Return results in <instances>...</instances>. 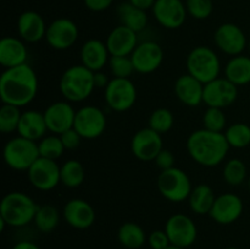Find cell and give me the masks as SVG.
Wrapping results in <instances>:
<instances>
[{"mask_svg": "<svg viewBox=\"0 0 250 249\" xmlns=\"http://www.w3.org/2000/svg\"><path fill=\"white\" fill-rule=\"evenodd\" d=\"M39 81L36 71L28 65L5 68L0 76V98L2 104L23 107L38 94Z\"/></svg>", "mask_w": 250, "mask_h": 249, "instance_id": "6da1fadb", "label": "cell"}, {"mask_svg": "<svg viewBox=\"0 0 250 249\" xmlns=\"http://www.w3.org/2000/svg\"><path fill=\"white\" fill-rule=\"evenodd\" d=\"M186 145L190 158L205 167L219 166L225 160L229 149L224 133L205 128L192 132Z\"/></svg>", "mask_w": 250, "mask_h": 249, "instance_id": "7a4b0ae2", "label": "cell"}, {"mask_svg": "<svg viewBox=\"0 0 250 249\" xmlns=\"http://www.w3.org/2000/svg\"><path fill=\"white\" fill-rule=\"evenodd\" d=\"M59 88L62 97L67 102H83L88 99L95 89L94 72L82 63L70 66L61 76Z\"/></svg>", "mask_w": 250, "mask_h": 249, "instance_id": "3957f363", "label": "cell"}, {"mask_svg": "<svg viewBox=\"0 0 250 249\" xmlns=\"http://www.w3.org/2000/svg\"><path fill=\"white\" fill-rule=\"evenodd\" d=\"M38 210V205L23 192H10L0 203V219L7 226L23 227L32 222Z\"/></svg>", "mask_w": 250, "mask_h": 249, "instance_id": "277c9868", "label": "cell"}, {"mask_svg": "<svg viewBox=\"0 0 250 249\" xmlns=\"http://www.w3.org/2000/svg\"><path fill=\"white\" fill-rule=\"evenodd\" d=\"M187 73L207 84L220 77L221 61L214 49L209 46H195L187 56Z\"/></svg>", "mask_w": 250, "mask_h": 249, "instance_id": "5b68a950", "label": "cell"}, {"mask_svg": "<svg viewBox=\"0 0 250 249\" xmlns=\"http://www.w3.org/2000/svg\"><path fill=\"white\" fill-rule=\"evenodd\" d=\"M4 161L15 171H28L39 158L38 142L17 136L6 142L4 146Z\"/></svg>", "mask_w": 250, "mask_h": 249, "instance_id": "8992f818", "label": "cell"}, {"mask_svg": "<svg viewBox=\"0 0 250 249\" xmlns=\"http://www.w3.org/2000/svg\"><path fill=\"white\" fill-rule=\"evenodd\" d=\"M156 186L165 199L172 203L185 202L192 192V182L187 173L178 167L163 170L158 176Z\"/></svg>", "mask_w": 250, "mask_h": 249, "instance_id": "52a82bcc", "label": "cell"}, {"mask_svg": "<svg viewBox=\"0 0 250 249\" xmlns=\"http://www.w3.org/2000/svg\"><path fill=\"white\" fill-rule=\"evenodd\" d=\"M104 92L107 106L116 112L127 111L137 102V88L131 78L114 77Z\"/></svg>", "mask_w": 250, "mask_h": 249, "instance_id": "ba28073f", "label": "cell"}, {"mask_svg": "<svg viewBox=\"0 0 250 249\" xmlns=\"http://www.w3.org/2000/svg\"><path fill=\"white\" fill-rule=\"evenodd\" d=\"M106 126V115L94 105H85L76 111L73 128L83 139L98 138L104 133Z\"/></svg>", "mask_w": 250, "mask_h": 249, "instance_id": "9c48e42d", "label": "cell"}, {"mask_svg": "<svg viewBox=\"0 0 250 249\" xmlns=\"http://www.w3.org/2000/svg\"><path fill=\"white\" fill-rule=\"evenodd\" d=\"M27 176L36 189L49 192L60 183V166L56 160L39 156L28 168Z\"/></svg>", "mask_w": 250, "mask_h": 249, "instance_id": "30bf717a", "label": "cell"}, {"mask_svg": "<svg viewBox=\"0 0 250 249\" xmlns=\"http://www.w3.org/2000/svg\"><path fill=\"white\" fill-rule=\"evenodd\" d=\"M238 98V87L229 82L227 78H216L204 84L203 103L208 107L225 109L236 103Z\"/></svg>", "mask_w": 250, "mask_h": 249, "instance_id": "8fae6325", "label": "cell"}, {"mask_svg": "<svg viewBox=\"0 0 250 249\" xmlns=\"http://www.w3.org/2000/svg\"><path fill=\"white\" fill-rule=\"evenodd\" d=\"M165 232L172 246L183 249L192 246L198 236L197 225L185 214H175L168 217L165 224Z\"/></svg>", "mask_w": 250, "mask_h": 249, "instance_id": "7c38bea8", "label": "cell"}, {"mask_svg": "<svg viewBox=\"0 0 250 249\" xmlns=\"http://www.w3.org/2000/svg\"><path fill=\"white\" fill-rule=\"evenodd\" d=\"M214 42L222 53L229 56L241 55L248 46L243 29L232 22L220 24L214 33Z\"/></svg>", "mask_w": 250, "mask_h": 249, "instance_id": "4fadbf2b", "label": "cell"}, {"mask_svg": "<svg viewBox=\"0 0 250 249\" xmlns=\"http://www.w3.org/2000/svg\"><path fill=\"white\" fill-rule=\"evenodd\" d=\"M78 36L77 24L67 17H60L48 26L45 41L55 50H67L77 42Z\"/></svg>", "mask_w": 250, "mask_h": 249, "instance_id": "5bb4252c", "label": "cell"}, {"mask_svg": "<svg viewBox=\"0 0 250 249\" xmlns=\"http://www.w3.org/2000/svg\"><path fill=\"white\" fill-rule=\"evenodd\" d=\"M151 11L156 22L166 29L182 27L188 15L182 0H156Z\"/></svg>", "mask_w": 250, "mask_h": 249, "instance_id": "9a60e30c", "label": "cell"}, {"mask_svg": "<svg viewBox=\"0 0 250 249\" xmlns=\"http://www.w3.org/2000/svg\"><path fill=\"white\" fill-rule=\"evenodd\" d=\"M163 149L161 134L150 127L139 129L132 137V154L141 161H154Z\"/></svg>", "mask_w": 250, "mask_h": 249, "instance_id": "2e32d148", "label": "cell"}, {"mask_svg": "<svg viewBox=\"0 0 250 249\" xmlns=\"http://www.w3.org/2000/svg\"><path fill=\"white\" fill-rule=\"evenodd\" d=\"M136 72L142 75L153 73L164 61V50L156 42H142L131 55Z\"/></svg>", "mask_w": 250, "mask_h": 249, "instance_id": "e0dca14e", "label": "cell"}, {"mask_svg": "<svg viewBox=\"0 0 250 249\" xmlns=\"http://www.w3.org/2000/svg\"><path fill=\"white\" fill-rule=\"evenodd\" d=\"M244 210L243 200L234 193L217 195L210 210V217L220 225H229L242 216Z\"/></svg>", "mask_w": 250, "mask_h": 249, "instance_id": "ac0fdd59", "label": "cell"}, {"mask_svg": "<svg viewBox=\"0 0 250 249\" xmlns=\"http://www.w3.org/2000/svg\"><path fill=\"white\" fill-rule=\"evenodd\" d=\"M76 111L70 102L61 100L49 105L44 110V119H45L48 131L53 134H61L67 129L73 128L75 124Z\"/></svg>", "mask_w": 250, "mask_h": 249, "instance_id": "d6986e66", "label": "cell"}, {"mask_svg": "<svg viewBox=\"0 0 250 249\" xmlns=\"http://www.w3.org/2000/svg\"><path fill=\"white\" fill-rule=\"evenodd\" d=\"M62 216L71 227L77 229H87L94 224V208L87 200L75 198L68 200L62 210Z\"/></svg>", "mask_w": 250, "mask_h": 249, "instance_id": "ffe728a7", "label": "cell"}, {"mask_svg": "<svg viewBox=\"0 0 250 249\" xmlns=\"http://www.w3.org/2000/svg\"><path fill=\"white\" fill-rule=\"evenodd\" d=\"M105 44L111 56H131L138 45V33L119 24L107 36Z\"/></svg>", "mask_w": 250, "mask_h": 249, "instance_id": "44dd1931", "label": "cell"}, {"mask_svg": "<svg viewBox=\"0 0 250 249\" xmlns=\"http://www.w3.org/2000/svg\"><path fill=\"white\" fill-rule=\"evenodd\" d=\"M46 26L43 16L33 10L22 12L17 19V32L22 41L27 43H37L45 38Z\"/></svg>", "mask_w": 250, "mask_h": 249, "instance_id": "7402d4cb", "label": "cell"}, {"mask_svg": "<svg viewBox=\"0 0 250 249\" xmlns=\"http://www.w3.org/2000/svg\"><path fill=\"white\" fill-rule=\"evenodd\" d=\"M81 63L93 72L102 71L109 63L110 53L104 42L99 39H88L81 48Z\"/></svg>", "mask_w": 250, "mask_h": 249, "instance_id": "603a6c76", "label": "cell"}, {"mask_svg": "<svg viewBox=\"0 0 250 249\" xmlns=\"http://www.w3.org/2000/svg\"><path fill=\"white\" fill-rule=\"evenodd\" d=\"M28 50L24 41L17 37H4L0 41V65L12 68L27 63Z\"/></svg>", "mask_w": 250, "mask_h": 249, "instance_id": "cb8c5ba5", "label": "cell"}, {"mask_svg": "<svg viewBox=\"0 0 250 249\" xmlns=\"http://www.w3.org/2000/svg\"><path fill=\"white\" fill-rule=\"evenodd\" d=\"M175 94L187 106H199L203 103L204 84L189 73L181 75L175 82Z\"/></svg>", "mask_w": 250, "mask_h": 249, "instance_id": "d4e9b609", "label": "cell"}, {"mask_svg": "<svg viewBox=\"0 0 250 249\" xmlns=\"http://www.w3.org/2000/svg\"><path fill=\"white\" fill-rule=\"evenodd\" d=\"M46 132H48V126L44 119V112L37 111V110H27L22 112L19 128H17L19 136L39 142L43 137L46 136Z\"/></svg>", "mask_w": 250, "mask_h": 249, "instance_id": "484cf974", "label": "cell"}, {"mask_svg": "<svg viewBox=\"0 0 250 249\" xmlns=\"http://www.w3.org/2000/svg\"><path fill=\"white\" fill-rule=\"evenodd\" d=\"M117 17L120 20V24L131 28L132 31L139 32L144 31L148 24V15L144 10L138 9L129 1H124L117 6Z\"/></svg>", "mask_w": 250, "mask_h": 249, "instance_id": "4316f807", "label": "cell"}, {"mask_svg": "<svg viewBox=\"0 0 250 249\" xmlns=\"http://www.w3.org/2000/svg\"><path fill=\"white\" fill-rule=\"evenodd\" d=\"M225 78L236 84L246 85L250 83V56H232L225 66Z\"/></svg>", "mask_w": 250, "mask_h": 249, "instance_id": "83f0119b", "label": "cell"}, {"mask_svg": "<svg viewBox=\"0 0 250 249\" xmlns=\"http://www.w3.org/2000/svg\"><path fill=\"white\" fill-rule=\"evenodd\" d=\"M216 195L210 186L202 183L195 186L188 198V204L190 210L197 215H209L212 205H214Z\"/></svg>", "mask_w": 250, "mask_h": 249, "instance_id": "f1b7e54d", "label": "cell"}, {"mask_svg": "<svg viewBox=\"0 0 250 249\" xmlns=\"http://www.w3.org/2000/svg\"><path fill=\"white\" fill-rule=\"evenodd\" d=\"M117 239L125 248L138 249L146 243V233L136 222H125L119 227Z\"/></svg>", "mask_w": 250, "mask_h": 249, "instance_id": "f546056e", "label": "cell"}, {"mask_svg": "<svg viewBox=\"0 0 250 249\" xmlns=\"http://www.w3.org/2000/svg\"><path fill=\"white\" fill-rule=\"evenodd\" d=\"M84 167L78 160L70 159L60 166V183L66 188L80 187L84 182Z\"/></svg>", "mask_w": 250, "mask_h": 249, "instance_id": "4dcf8cb0", "label": "cell"}, {"mask_svg": "<svg viewBox=\"0 0 250 249\" xmlns=\"http://www.w3.org/2000/svg\"><path fill=\"white\" fill-rule=\"evenodd\" d=\"M37 228L43 233H50L60 222V212L53 205H41L33 220Z\"/></svg>", "mask_w": 250, "mask_h": 249, "instance_id": "1f68e13d", "label": "cell"}, {"mask_svg": "<svg viewBox=\"0 0 250 249\" xmlns=\"http://www.w3.org/2000/svg\"><path fill=\"white\" fill-rule=\"evenodd\" d=\"M229 148L243 149L250 144V126L243 122L231 124L224 132Z\"/></svg>", "mask_w": 250, "mask_h": 249, "instance_id": "d6a6232c", "label": "cell"}, {"mask_svg": "<svg viewBox=\"0 0 250 249\" xmlns=\"http://www.w3.org/2000/svg\"><path fill=\"white\" fill-rule=\"evenodd\" d=\"M38 149L39 155H41L42 158L51 159V160H58L59 158L62 156L63 151L66 150L60 136L53 133L49 134V136L43 137V138L38 142Z\"/></svg>", "mask_w": 250, "mask_h": 249, "instance_id": "836d02e7", "label": "cell"}, {"mask_svg": "<svg viewBox=\"0 0 250 249\" xmlns=\"http://www.w3.org/2000/svg\"><path fill=\"white\" fill-rule=\"evenodd\" d=\"M21 107L14 105L2 104L0 107V132L4 134L17 132L20 120H21Z\"/></svg>", "mask_w": 250, "mask_h": 249, "instance_id": "e575fe53", "label": "cell"}, {"mask_svg": "<svg viewBox=\"0 0 250 249\" xmlns=\"http://www.w3.org/2000/svg\"><path fill=\"white\" fill-rule=\"evenodd\" d=\"M222 176L224 180L229 183V186H241L247 178V166L241 159H231L227 161L222 170Z\"/></svg>", "mask_w": 250, "mask_h": 249, "instance_id": "d590c367", "label": "cell"}, {"mask_svg": "<svg viewBox=\"0 0 250 249\" xmlns=\"http://www.w3.org/2000/svg\"><path fill=\"white\" fill-rule=\"evenodd\" d=\"M175 124V116L172 111L166 107H159L151 112L149 117V127L158 133L164 134L170 131Z\"/></svg>", "mask_w": 250, "mask_h": 249, "instance_id": "8d00e7d4", "label": "cell"}, {"mask_svg": "<svg viewBox=\"0 0 250 249\" xmlns=\"http://www.w3.org/2000/svg\"><path fill=\"white\" fill-rule=\"evenodd\" d=\"M226 115L224 109L219 107H208L203 115V128L212 132H221L224 133V129L226 127Z\"/></svg>", "mask_w": 250, "mask_h": 249, "instance_id": "74e56055", "label": "cell"}, {"mask_svg": "<svg viewBox=\"0 0 250 249\" xmlns=\"http://www.w3.org/2000/svg\"><path fill=\"white\" fill-rule=\"evenodd\" d=\"M109 67L116 78H129L136 72L131 56H110Z\"/></svg>", "mask_w": 250, "mask_h": 249, "instance_id": "f35d334b", "label": "cell"}, {"mask_svg": "<svg viewBox=\"0 0 250 249\" xmlns=\"http://www.w3.org/2000/svg\"><path fill=\"white\" fill-rule=\"evenodd\" d=\"M185 4L188 15L195 20H205L214 12L212 0H185Z\"/></svg>", "mask_w": 250, "mask_h": 249, "instance_id": "ab89813d", "label": "cell"}, {"mask_svg": "<svg viewBox=\"0 0 250 249\" xmlns=\"http://www.w3.org/2000/svg\"><path fill=\"white\" fill-rule=\"evenodd\" d=\"M148 243L151 249H166L168 246H171V242L166 234L165 229H156L153 231L148 237Z\"/></svg>", "mask_w": 250, "mask_h": 249, "instance_id": "60d3db41", "label": "cell"}, {"mask_svg": "<svg viewBox=\"0 0 250 249\" xmlns=\"http://www.w3.org/2000/svg\"><path fill=\"white\" fill-rule=\"evenodd\" d=\"M62 141L63 146H65L66 150H73V149L78 148L81 144V141H82V137L80 136L77 131L75 128H70L67 131H65L63 133L59 134Z\"/></svg>", "mask_w": 250, "mask_h": 249, "instance_id": "b9f144b4", "label": "cell"}, {"mask_svg": "<svg viewBox=\"0 0 250 249\" xmlns=\"http://www.w3.org/2000/svg\"><path fill=\"white\" fill-rule=\"evenodd\" d=\"M175 161L176 159L172 151L167 150V149H163V150L158 154V156L155 158L154 163H155L156 166L163 171L175 167Z\"/></svg>", "mask_w": 250, "mask_h": 249, "instance_id": "7bdbcfd3", "label": "cell"}, {"mask_svg": "<svg viewBox=\"0 0 250 249\" xmlns=\"http://www.w3.org/2000/svg\"><path fill=\"white\" fill-rule=\"evenodd\" d=\"M85 7L93 12H103L109 9L114 0H83Z\"/></svg>", "mask_w": 250, "mask_h": 249, "instance_id": "ee69618b", "label": "cell"}, {"mask_svg": "<svg viewBox=\"0 0 250 249\" xmlns=\"http://www.w3.org/2000/svg\"><path fill=\"white\" fill-rule=\"evenodd\" d=\"M109 82H110V80H109V77H107L106 73H104L103 71L94 72L95 88H103V89H105V88L107 87V84H109Z\"/></svg>", "mask_w": 250, "mask_h": 249, "instance_id": "f6af8a7d", "label": "cell"}, {"mask_svg": "<svg viewBox=\"0 0 250 249\" xmlns=\"http://www.w3.org/2000/svg\"><path fill=\"white\" fill-rule=\"evenodd\" d=\"M132 5H134L138 9L144 10V11H148V10L153 9L154 4H155L156 0H128Z\"/></svg>", "mask_w": 250, "mask_h": 249, "instance_id": "bcb514c9", "label": "cell"}, {"mask_svg": "<svg viewBox=\"0 0 250 249\" xmlns=\"http://www.w3.org/2000/svg\"><path fill=\"white\" fill-rule=\"evenodd\" d=\"M12 249H41L36 243L33 242H29V241H21L19 243L15 244L12 247Z\"/></svg>", "mask_w": 250, "mask_h": 249, "instance_id": "7dc6e473", "label": "cell"}, {"mask_svg": "<svg viewBox=\"0 0 250 249\" xmlns=\"http://www.w3.org/2000/svg\"><path fill=\"white\" fill-rule=\"evenodd\" d=\"M166 249H183V248H180V247H176V246H172V244H171V246H168Z\"/></svg>", "mask_w": 250, "mask_h": 249, "instance_id": "c3c4849f", "label": "cell"}, {"mask_svg": "<svg viewBox=\"0 0 250 249\" xmlns=\"http://www.w3.org/2000/svg\"><path fill=\"white\" fill-rule=\"evenodd\" d=\"M247 185H248V189H249V192H250V177L248 178V183H247Z\"/></svg>", "mask_w": 250, "mask_h": 249, "instance_id": "681fc988", "label": "cell"}, {"mask_svg": "<svg viewBox=\"0 0 250 249\" xmlns=\"http://www.w3.org/2000/svg\"><path fill=\"white\" fill-rule=\"evenodd\" d=\"M225 249H238V248H236V247H229V248H225Z\"/></svg>", "mask_w": 250, "mask_h": 249, "instance_id": "f907efd6", "label": "cell"}, {"mask_svg": "<svg viewBox=\"0 0 250 249\" xmlns=\"http://www.w3.org/2000/svg\"><path fill=\"white\" fill-rule=\"evenodd\" d=\"M248 49H249V53H250V39H249V42H248Z\"/></svg>", "mask_w": 250, "mask_h": 249, "instance_id": "816d5d0a", "label": "cell"}, {"mask_svg": "<svg viewBox=\"0 0 250 249\" xmlns=\"http://www.w3.org/2000/svg\"><path fill=\"white\" fill-rule=\"evenodd\" d=\"M182 1H185V0H182Z\"/></svg>", "mask_w": 250, "mask_h": 249, "instance_id": "f5cc1de1", "label": "cell"}]
</instances>
